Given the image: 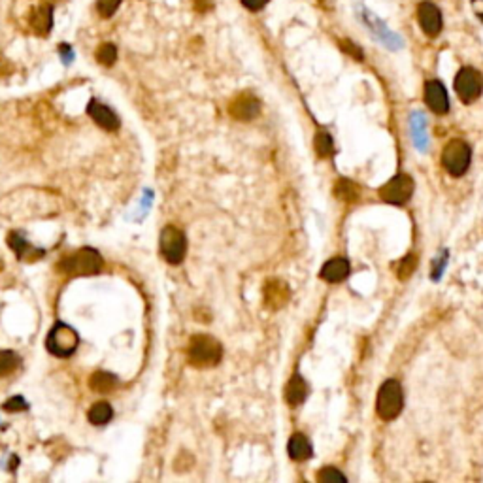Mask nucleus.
I'll return each mask as SVG.
<instances>
[{"mask_svg": "<svg viewBox=\"0 0 483 483\" xmlns=\"http://www.w3.org/2000/svg\"><path fill=\"white\" fill-rule=\"evenodd\" d=\"M191 2H193V8L199 13H206L213 8V0H191Z\"/></svg>", "mask_w": 483, "mask_h": 483, "instance_id": "c756f323", "label": "nucleus"}, {"mask_svg": "<svg viewBox=\"0 0 483 483\" xmlns=\"http://www.w3.org/2000/svg\"><path fill=\"white\" fill-rule=\"evenodd\" d=\"M112 418H113V410L108 402H96V404L91 406V410H89V413H87L89 423H93V425H106Z\"/></svg>", "mask_w": 483, "mask_h": 483, "instance_id": "412c9836", "label": "nucleus"}, {"mask_svg": "<svg viewBox=\"0 0 483 483\" xmlns=\"http://www.w3.org/2000/svg\"><path fill=\"white\" fill-rule=\"evenodd\" d=\"M470 161H472V149L465 140L455 138V140L446 144V148H444V151H442V165L449 176H453V177L463 176V174L468 170Z\"/></svg>", "mask_w": 483, "mask_h": 483, "instance_id": "20e7f679", "label": "nucleus"}, {"mask_svg": "<svg viewBox=\"0 0 483 483\" xmlns=\"http://www.w3.org/2000/svg\"><path fill=\"white\" fill-rule=\"evenodd\" d=\"M415 268H418V255L415 253H410L406 255L404 259L399 263V268H396V277L399 280H408V277L412 276L413 272H415Z\"/></svg>", "mask_w": 483, "mask_h": 483, "instance_id": "393cba45", "label": "nucleus"}, {"mask_svg": "<svg viewBox=\"0 0 483 483\" xmlns=\"http://www.w3.org/2000/svg\"><path fill=\"white\" fill-rule=\"evenodd\" d=\"M230 118H234L236 121H253L261 113V101L255 96L253 93H240L234 96L229 104Z\"/></svg>", "mask_w": 483, "mask_h": 483, "instance_id": "1a4fd4ad", "label": "nucleus"}, {"mask_svg": "<svg viewBox=\"0 0 483 483\" xmlns=\"http://www.w3.org/2000/svg\"><path fill=\"white\" fill-rule=\"evenodd\" d=\"M455 93L465 104H472L476 102L483 93V76L482 72L472 68V66H465L457 72L455 76Z\"/></svg>", "mask_w": 483, "mask_h": 483, "instance_id": "0eeeda50", "label": "nucleus"}, {"mask_svg": "<svg viewBox=\"0 0 483 483\" xmlns=\"http://www.w3.org/2000/svg\"><path fill=\"white\" fill-rule=\"evenodd\" d=\"M87 113L93 118L94 123L102 127L104 130H108V132H115L121 127V119L118 118V113L113 112L110 106L96 101V99H93L87 104Z\"/></svg>", "mask_w": 483, "mask_h": 483, "instance_id": "f8f14e48", "label": "nucleus"}, {"mask_svg": "<svg viewBox=\"0 0 483 483\" xmlns=\"http://www.w3.org/2000/svg\"><path fill=\"white\" fill-rule=\"evenodd\" d=\"M338 44H340V47H342L344 51H346L349 57H353V59H357V61L365 59V55H363V49H360L357 44H353L351 40H348V38H342V40L338 42Z\"/></svg>", "mask_w": 483, "mask_h": 483, "instance_id": "c85d7f7f", "label": "nucleus"}, {"mask_svg": "<svg viewBox=\"0 0 483 483\" xmlns=\"http://www.w3.org/2000/svg\"><path fill=\"white\" fill-rule=\"evenodd\" d=\"M418 21L419 27L429 38H437L442 32V13L437 4L432 2H421L418 6Z\"/></svg>", "mask_w": 483, "mask_h": 483, "instance_id": "9d476101", "label": "nucleus"}, {"mask_svg": "<svg viewBox=\"0 0 483 483\" xmlns=\"http://www.w3.org/2000/svg\"><path fill=\"white\" fill-rule=\"evenodd\" d=\"M94 57H96V61H99L102 66H113L115 65V61H118V47L113 46V44H110V42L101 44L99 49H96V54H94Z\"/></svg>", "mask_w": 483, "mask_h": 483, "instance_id": "b1692460", "label": "nucleus"}, {"mask_svg": "<svg viewBox=\"0 0 483 483\" xmlns=\"http://www.w3.org/2000/svg\"><path fill=\"white\" fill-rule=\"evenodd\" d=\"M104 266L101 253L96 249L82 248L74 253L66 255L59 263V270L66 276H94Z\"/></svg>", "mask_w": 483, "mask_h": 483, "instance_id": "f03ea898", "label": "nucleus"}, {"mask_svg": "<svg viewBox=\"0 0 483 483\" xmlns=\"http://www.w3.org/2000/svg\"><path fill=\"white\" fill-rule=\"evenodd\" d=\"M413 195V180L408 174H396L389 182L380 187V199L393 206L406 204Z\"/></svg>", "mask_w": 483, "mask_h": 483, "instance_id": "6e6552de", "label": "nucleus"}, {"mask_svg": "<svg viewBox=\"0 0 483 483\" xmlns=\"http://www.w3.org/2000/svg\"><path fill=\"white\" fill-rule=\"evenodd\" d=\"M59 54L65 57V63H70L72 61V51H70V47L66 46V44H63V46L59 47Z\"/></svg>", "mask_w": 483, "mask_h": 483, "instance_id": "2f4dec72", "label": "nucleus"}, {"mask_svg": "<svg viewBox=\"0 0 483 483\" xmlns=\"http://www.w3.org/2000/svg\"><path fill=\"white\" fill-rule=\"evenodd\" d=\"M402 404H404V395H402V385L399 380H387L382 383L377 391L376 399V412L383 421H393L401 415Z\"/></svg>", "mask_w": 483, "mask_h": 483, "instance_id": "7ed1b4c3", "label": "nucleus"}, {"mask_svg": "<svg viewBox=\"0 0 483 483\" xmlns=\"http://www.w3.org/2000/svg\"><path fill=\"white\" fill-rule=\"evenodd\" d=\"M2 408L6 410V412L13 413V412H25L27 408H29V404H27V401H25L23 396H12V399H8L4 404H2Z\"/></svg>", "mask_w": 483, "mask_h": 483, "instance_id": "cd10ccee", "label": "nucleus"}, {"mask_svg": "<svg viewBox=\"0 0 483 483\" xmlns=\"http://www.w3.org/2000/svg\"><path fill=\"white\" fill-rule=\"evenodd\" d=\"M425 104L429 106L430 112L444 115L449 112L448 91L438 80H430L425 83Z\"/></svg>", "mask_w": 483, "mask_h": 483, "instance_id": "9b49d317", "label": "nucleus"}, {"mask_svg": "<svg viewBox=\"0 0 483 483\" xmlns=\"http://www.w3.org/2000/svg\"><path fill=\"white\" fill-rule=\"evenodd\" d=\"M161 255L166 263L170 265H180L183 259H185V253H187V238L183 234L182 230L174 227V225H168L161 232Z\"/></svg>", "mask_w": 483, "mask_h": 483, "instance_id": "423d86ee", "label": "nucleus"}, {"mask_svg": "<svg viewBox=\"0 0 483 483\" xmlns=\"http://www.w3.org/2000/svg\"><path fill=\"white\" fill-rule=\"evenodd\" d=\"M321 280L327 283H340L349 276V263L344 257H334V259L327 261L321 268Z\"/></svg>", "mask_w": 483, "mask_h": 483, "instance_id": "dca6fc26", "label": "nucleus"}, {"mask_svg": "<svg viewBox=\"0 0 483 483\" xmlns=\"http://www.w3.org/2000/svg\"><path fill=\"white\" fill-rule=\"evenodd\" d=\"M221 357H223V348L213 336L196 334L191 338L187 346V359L191 366L212 368V366L219 365Z\"/></svg>", "mask_w": 483, "mask_h": 483, "instance_id": "f257e3e1", "label": "nucleus"}, {"mask_svg": "<svg viewBox=\"0 0 483 483\" xmlns=\"http://www.w3.org/2000/svg\"><path fill=\"white\" fill-rule=\"evenodd\" d=\"M19 368V355L8 349L0 351V377L10 376Z\"/></svg>", "mask_w": 483, "mask_h": 483, "instance_id": "5701e85b", "label": "nucleus"}, {"mask_svg": "<svg viewBox=\"0 0 483 483\" xmlns=\"http://www.w3.org/2000/svg\"><path fill=\"white\" fill-rule=\"evenodd\" d=\"M289 287L287 283L282 280H270L265 285V306L268 310H280L287 304L289 301Z\"/></svg>", "mask_w": 483, "mask_h": 483, "instance_id": "2eb2a0df", "label": "nucleus"}, {"mask_svg": "<svg viewBox=\"0 0 483 483\" xmlns=\"http://www.w3.org/2000/svg\"><path fill=\"white\" fill-rule=\"evenodd\" d=\"M319 483H338V482H346V476L342 472L336 470L332 466H327V468H321L315 476Z\"/></svg>", "mask_w": 483, "mask_h": 483, "instance_id": "a878e982", "label": "nucleus"}, {"mask_svg": "<svg viewBox=\"0 0 483 483\" xmlns=\"http://www.w3.org/2000/svg\"><path fill=\"white\" fill-rule=\"evenodd\" d=\"M472 4H474V12L479 15V19L483 21V0H472Z\"/></svg>", "mask_w": 483, "mask_h": 483, "instance_id": "473e14b6", "label": "nucleus"}, {"mask_svg": "<svg viewBox=\"0 0 483 483\" xmlns=\"http://www.w3.org/2000/svg\"><path fill=\"white\" fill-rule=\"evenodd\" d=\"M0 270H2V263H0Z\"/></svg>", "mask_w": 483, "mask_h": 483, "instance_id": "f704fd0d", "label": "nucleus"}, {"mask_svg": "<svg viewBox=\"0 0 483 483\" xmlns=\"http://www.w3.org/2000/svg\"><path fill=\"white\" fill-rule=\"evenodd\" d=\"M123 0H96V12L101 13V18H112L113 13L118 12V8L121 6Z\"/></svg>", "mask_w": 483, "mask_h": 483, "instance_id": "bb28decb", "label": "nucleus"}, {"mask_svg": "<svg viewBox=\"0 0 483 483\" xmlns=\"http://www.w3.org/2000/svg\"><path fill=\"white\" fill-rule=\"evenodd\" d=\"M287 451L289 457L293 460H299V463L312 457V446L308 442V438L304 434H301V432H296V434L291 437V440L287 444Z\"/></svg>", "mask_w": 483, "mask_h": 483, "instance_id": "a211bd4d", "label": "nucleus"}, {"mask_svg": "<svg viewBox=\"0 0 483 483\" xmlns=\"http://www.w3.org/2000/svg\"><path fill=\"white\" fill-rule=\"evenodd\" d=\"M266 2H268V0H242L244 8H248L249 12H259V10L265 8Z\"/></svg>", "mask_w": 483, "mask_h": 483, "instance_id": "7c9ffc66", "label": "nucleus"}, {"mask_svg": "<svg viewBox=\"0 0 483 483\" xmlns=\"http://www.w3.org/2000/svg\"><path fill=\"white\" fill-rule=\"evenodd\" d=\"M77 342H80L77 332L72 329L70 325L57 323L54 329L49 330V334H47L46 348L55 357L66 359V357H72V355L76 353Z\"/></svg>", "mask_w": 483, "mask_h": 483, "instance_id": "39448f33", "label": "nucleus"}, {"mask_svg": "<svg viewBox=\"0 0 483 483\" xmlns=\"http://www.w3.org/2000/svg\"><path fill=\"white\" fill-rule=\"evenodd\" d=\"M8 246L15 251V255H18L19 259L25 261V263H36V261H40L44 255H46V251L40 248H34L32 244H29V242L25 240V236L21 234V232H12V234L8 236Z\"/></svg>", "mask_w": 483, "mask_h": 483, "instance_id": "4468645a", "label": "nucleus"}, {"mask_svg": "<svg viewBox=\"0 0 483 483\" xmlns=\"http://www.w3.org/2000/svg\"><path fill=\"white\" fill-rule=\"evenodd\" d=\"M334 196L338 201L353 204V202H357L360 199V187L355 182H351V180L340 177L334 183Z\"/></svg>", "mask_w": 483, "mask_h": 483, "instance_id": "6ab92c4d", "label": "nucleus"}, {"mask_svg": "<svg viewBox=\"0 0 483 483\" xmlns=\"http://www.w3.org/2000/svg\"><path fill=\"white\" fill-rule=\"evenodd\" d=\"M46 4H57V2H61V0H44Z\"/></svg>", "mask_w": 483, "mask_h": 483, "instance_id": "72a5a7b5", "label": "nucleus"}, {"mask_svg": "<svg viewBox=\"0 0 483 483\" xmlns=\"http://www.w3.org/2000/svg\"><path fill=\"white\" fill-rule=\"evenodd\" d=\"M308 393H310V389H308L306 380L299 376V374L291 377L287 385H285V401H287L289 406H299V404H302V402L306 401Z\"/></svg>", "mask_w": 483, "mask_h": 483, "instance_id": "f3484780", "label": "nucleus"}, {"mask_svg": "<svg viewBox=\"0 0 483 483\" xmlns=\"http://www.w3.org/2000/svg\"><path fill=\"white\" fill-rule=\"evenodd\" d=\"M118 377L104 370L94 372L93 376L89 377V387H91L94 393H101V395L112 393V391L118 387Z\"/></svg>", "mask_w": 483, "mask_h": 483, "instance_id": "aec40b11", "label": "nucleus"}, {"mask_svg": "<svg viewBox=\"0 0 483 483\" xmlns=\"http://www.w3.org/2000/svg\"><path fill=\"white\" fill-rule=\"evenodd\" d=\"M313 148H315L319 157H323V159L330 157V155L334 153V142H332V136H330L329 132H325V130H319L318 134H315V138H313Z\"/></svg>", "mask_w": 483, "mask_h": 483, "instance_id": "4be33fe9", "label": "nucleus"}, {"mask_svg": "<svg viewBox=\"0 0 483 483\" xmlns=\"http://www.w3.org/2000/svg\"><path fill=\"white\" fill-rule=\"evenodd\" d=\"M29 27L36 36H47L54 27V4H40L29 15Z\"/></svg>", "mask_w": 483, "mask_h": 483, "instance_id": "ddd939ff", "label": "nucleus"}]
</instances>
